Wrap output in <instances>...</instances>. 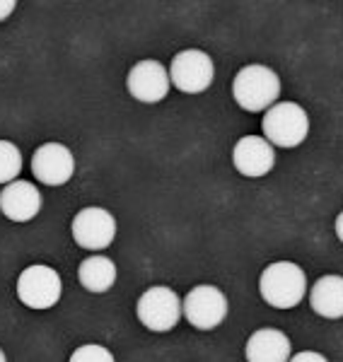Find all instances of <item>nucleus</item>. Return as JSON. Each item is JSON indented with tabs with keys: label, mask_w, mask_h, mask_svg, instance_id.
<instances>
[{
	"label": "nucleus",
	"mask_w": 343,
	"mask_h": 362,
	"mask_svg": "<svg viewBox=\"0 0 343 362\" xmlns=\"http://www.w3.org/2000/svg\"><path fill=\"white\" fill-rule=\"evenodd\" d=\"M32 174L46 186H63L75 174V157L63 143H44L32 155Z\"/></svg>",
	"instance_id": "obj_9"
},
{
	"label": "nucleus",
	"mask_w": 343,
	"mask_h": 362,
	"mask_svg": "<svg viewBox=\"0 0 343 362\" xmlns=\"http://www.w3.org/2000/svg\"><path fill=\"white\" fill-rule=\"evenodd\" d=\"M68 362H114V355L104 346L90 343V346H80L78 350H73Z\"/></svg>",
	"instance_id": "obj_17"
},
{
	"label": "nucleus",
	"mask_w": 343,
	"mask_h": 362,
	"mask_svg": "<svg viewBox=\"0 0 343 362\" xmlns=\"http://www.w3.org/2000/svg\"><path fill=\"white\" fill-rule=\"evenodd\" d=\"M310 307L324 319L343 317V278L322 276L310 290Z\"/></svg>",
	"instance_id": "obj_14"
},
{
	"label": "nucleus",
	"mask_w": 343,
	"mask_h": 362,
	"mask_svg": "<svg viewBox=\"0 0 343 362\" xmlns=\"http://www.w3.org/2000/svg\"><path fill=\"white\" fill-rule=\"evenodd\" d=\"M136 314L145 329L155 331V334H165V331H172L179 324L184 307L174 290L165 288V285H155V288L145 290L138 297Z\"/></svg>",
	"instance_id": "obj_4"
},
{
	"label": "nucleus",
	"mask_w": 343,
	"mask_h": 362,
	"mask_svg": "<svg viewBox=\"0 0 343 362\" xmlns=\"http://www.w3.org/2000/svg\"><path fill=\"white\" fill-rule=\"evenodd\" d=\"M42 210V194L34 184L17 179L0 191V213L13 223H29Z\"/></svg>",
	"instance_id": "obj_12"
},
{
	"label": "nucleus",
	"mask_w": 343,
	"mask_h": 362,
	"mask_svg": "<svg viewBox=\"0 0 343 362\" xmlns=\"http://www.w3.org/2000/svg\"><path fill=\"white\" fill-rule=\"evenodd\" d=\"M259 293L266 305L276 309H293L305 300L307 276L298 264L290 261H276L266 266L259 278Z\"/></svg>",
	"instance_id": "obj_1"
},
{
	"label": "nucleus",
	"mask_w": 343,
	"mask_h": 362,
	"mask_svg": "<svg viewBox=\"0 0 343 362\" xmlns=\"http://www.w3.org/2000/svg\"><path fill=\"white\" fill-rule=\"evenodd\" d=\"M78 278L87 293H107L116 283V266L107 256H90L80 264Z\"/></svg>",
	"instance_id": "obj_15"
},
{
	"label": "nucleus",
	"mask_w": 343,
	"mask_h": 362,
	"mask_svg": "<svg viewBox=\"0 0 343 362\" xmlns=\"http://www.w3.org/2000/svg\"><path fill=\"white\" fill-rule=\"evenodd\" d=\"M0 362H8V358H5V353L0 350Z\"/></svg>",
	"instance_id": "obj_21"
},
{
	"label": "nucleus",
	"mask_w": 343,
	"mask_h": 362,
	"mask_svg": "<svg viewBox=\"0 0 343 362\" xmlns=\"http://www.w3.org/2000/svg\"><path fill=\"white\" fill-rule=\"evenodd\" d=\"M73 239L78 247L87 251H102L114 242L116 237V220L104 208H83L73 218L71 225Z\"/></svg>",
	"instance_id": "obj_8"
},
{
	"label": "nucleus",
	"mask_w": 343,
	"mask_h": 362,
	"mask_svg": "<svg viewBox=\"0 0 343 362\" xmlns=\"http://www.w3.org/2000/svg\"><path fill=\"white\" fill-rule=\"evenodd\" d=\"M15 8H17L15 0H0V22L8 20V17L15 13Z\"/></svg>",
	"instance_id": "obj_19"
},
{
	"label": "nucleus",
	"mask_w": 343,
	"mask_h": 362,
	"mask_svg": "<svg viewBox=\"0 0 343 362\" xmlns=\"http://www.w3.org/2000/svg\"><path fill=\"white\" fill-rule=\"evenodd\" d=\"M22 172V153L15 143L0 140V184H13Z\"/></svg>",
	"instance_id": "obj_16"
},
{
	"label": "nucleus",
	"mask_w": 343,
	"mask_h": 362,
	"mask_svg": "<svg viewBox=\"0 0 343 362\" xmlns=\"http://www.w3.org/2000/svg\"><path fill=\"white\" fill-rule=\"evenodd\" d=\"M17 300L29 309H51L61 300L63 283L51 266H27L17 278Z\"/></svg>",
	"instance_id": "obj_5"
},
{
	"label": "nucleus",
	"mask_w": 343,
	"mask_h": 362,
	"mask_svg": "<svg viewBox=\"0 0 343 362\" xmlns=\"http://www.w3.org/2000/svg\"><path fill=\"white\" fill-rule=\"evenodd\" d=\"M290 362H329L324 355L315 353V350H305V353H298L290 358Z\"/></svg>",
	"instance_id": "obj_18"
},
{
	"label": "nucleus",
	"mask_w": 343,
	"mask_h": 362,
	"mask_svg": "<svg viewBox=\"0 0 343 362\" xmlns=\"http://www.w3.org/2000/svg\"><path fill=\"white\" fill-rule=\"evenodd\" d=\"M334 230H336V237H339L341 242H343V213H339V218H336Z\"/></svg>",
	"instance_id": "obj_20"
},
{
	"label": "nucleus",
	"mask_w": 343,
	"mask_h": 362,
	"mask_svg": "<svg viewBox=\"0 0 343 362\" xmlns=\"http://www.w3.org/2000/svg\"><path fill=\"white\" fill-rule=\"evenodd\" d=\"M213 78H215V66H213V58L206 51L186 49L179 51L172 58L170 80L184 95H201V92H206L213 85Z\"/></svg>",
	"instance_id": "obj_6"
},
{
	"label": "nucleus",
	"mask_w": 343,
	"mask_h": 362,
	"mask_svg": "<svg viewBox=\"0 0 343 362\" xmlns=\"http://www.w3.org/2000/svg\"><path fill=\"white\" fill-rule=\"evenodd\" d=\"M281 95V80L271 68L252 63L235 75L232 97L244 112H269Z\"/></svg>",
	"instance_id": "obj_2"
},
{
	"label": "nucleus",
	"mask_w": 343,
	"mask_h": 362,
	"mask_svg": "<svg viewBox=\"0 0 343 362\" xmlns=\"http://www.w3.org/2000/svg\"><path fill=\"white\" fill-rule=\"evenodd\" d=\"M232 162L242 177H264L276 165V150L266 138L261 136H244L235 143Z\"/></svg>",
	"instance_id": "obj_11"
},
{
	"label": "nucleus",
	"mask_w": 343,
	"mask_h": 362,
	"mask_svg": "<svg viewBox=\"0 0 343 362\" xmlns=\"http://www.w3.org/2000/svg\"><path fill=\"white\" fill-rule=\"evenodd\" d=\"M247 362H290V338L278 329H259L249 336L244 348Z\"/></svg>",
	"instance_id": "obj_13"
},
{
	"label": "nucleus",
	"mask_w": 343,
	"mask_h": 362,
	"mask_svg": "<svg viewBox=\"0 0 343 362\" xmlns=\"http://www.w3.org/2000/svg\"><path fill=\"white\" fill-rule=\"evenodd\" d=\"M264 138L276 148H298L310 133L307 112L295 102H276L261 121Z\"/></svg>",
	"instance_id": "obj_3"
},
{
	"label": "nucleus",
	"mask_w": 343,
	"mask_h": 362,
	"mask_svg": "<svg viewBox=\"0 0 343 362\" xmlns=\"http://www.w3.org/2000/svg\"><path fill=\"white\" fill-rule=\"evenodd\" d=\"M170 70L160 61H141L131 68L126 78V90L133 99L143 104H158L170 92Z\"/></svg>",
	"instance_id": "obj_10"
},
{
	"label": "nucleus",
	"mask_w": 343,
	"mask_h": 362,
	"mask_svg": "<svg viewBox=\"0 0 343 362\" xmlns=\"http://www.w3.org/2000/svg\"><path fill=\"white\" fill-rule=\"evenodd\" d=\"M184 317L194 329L213 331L228 317V297L215 285H196L182 302Z\"/></svg>",
	"instance_id": "obj_7"
}]
</instances>
